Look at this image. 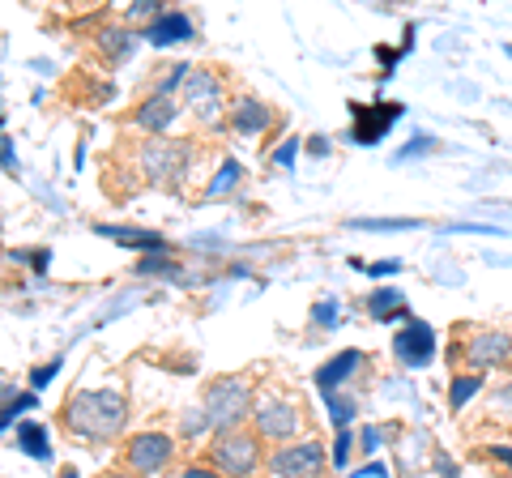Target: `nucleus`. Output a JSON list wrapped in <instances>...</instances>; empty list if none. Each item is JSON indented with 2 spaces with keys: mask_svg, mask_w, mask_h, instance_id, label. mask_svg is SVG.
I'll use <instances>...</instances> for the list:
<instances>
[{
  "mask_svg": "<svg viewBox=\"0 0 512 478\" xmlns=\"http://www.w3.org/2000/svg\"><path fill=\"white\" fill-rule=\"evenodd\" d=\"M325 402H329V410H333V423H338L342 432H346L350 414H355V402H350V397H338V393H333V397H325Z\"/></svg>",
  "mask_w": 512,
  "mask_h": 478,
  "instance_id": "22",
  "label": "nucleus"
},
{
  "mask_svg": "<svg viewBox=\"0 0 512 478\" xmlns=\"http://www.w3.org/2000/svg\"><path fill=\"white\" fill-rule=\"evenodd\" d=\"M184 478H222V474H218V470H201V466H188V470H184Z\"/></svg>",
  "mask_w": 512,
  "mask_h": 478,
  "instance_id": "28",
  "label": "nucleus"
},
{
  "mask_svg": "<svg viewBox=\"0 0 512 478\" xmlns=\"http://www.w3.org/2000/svg\"><path fill=\"white\" fill-rule=\"evenodd\" d=\"M269 470H274L278 478H316L320 470H325V444H316V440L286 444V449H278L274 457H269Z\"/></svg>",
  "mask_w": 512,
  "mask_h": 478,
  "instance_id": "6",
  "label": "nucleus"
},
{
  "mask_svg": "<svg viewBox=\"0 0 512 478\" xmlns=\"http://www.w3.org/2000/svg\"><path fill=\"white\" fill-rule=\"evenodd\" d=\"M60 478H77V470H64V474H60Z\"/></svg>",
  "mask_w": 512,
  "mask_h": 478,
  "instance_id": "32",
  "label": "nucleus"
},
{
  "mask_svg": "<svg viewBox=\"0 0 512 478\" xmlns=\"http://www.w3.org/2000/svg\"><path fill=\"white\" fill-rule=\"evenodd\" d=\"M397 116H402V103H372V107L355 103V141L359 146H376Z\"/></svg>",
  "mask_w": 512,
  "mask_h": 478,
  "instance_id": "11",
  "label": "nucleus"
},
{
  "mask_svg": "<svg viewBox=\"0 0 512 478\" xmlns=\"http://www.w3.org/2000/svg\"><path fill=\"white\" fill-rule=\"evenodd\" d=\"M175 116H180V107H175V99H167V94H154V99H146L137 107V124L146 133H163V129H171L175 124Z\"/></svg>",
  "mask_w": 512,
  "mask_h": 478,
  "instance_id": "15",
  "label": "nucleus"
},
{
  "mask_svg": "<svg viewBox=\"0 0 512 478\" xmlns=\"http://www.w3.org/2000/svg\"><path fill=\"white\" fill-rule=\"evenodd\" d=\"M231 124L239 133H248V137H261L269 124H274V111H269L261 99H239L231 107Z\"/></svg>",
  "mask_w": 512,
  "mask_h": 478,
  "instance_id": "14",
  "label": "nucleus"
},
{
  "mask_svg": "<svg viewBox=\"0 0 512 478\" xmlns=\"http://www.w3.org/2000/svg\"><path fill=\"white\" fill-rule=\"evenodd\" d=\"M60 372V359H52V363H47V368H39L35 376H30V380H35V389H43V385H52V376Z\"/></svg>",
  "mask_w": 512,
  "mask_h": 478,
  "instance_id": "25",
  "label": "nucleus"
},
{
  "mask_svg": "<svg viewBox=\"0 0 512 478\" xmlns=\"http://www.w3.org/2000/svg\"><path fill=\"white\" fill-rule=\"evenodd\" d=\"M256 436L265 440H291L299 432V406L295 402H261L252 410Z\"/></svg>",
  "mask_w": 512,
  "mask_h": 478,
  "instance_id": "9",
  "label": "nucleus"
},
{
  "mask_svg": "<svg viewBox=\"0 0 512 478\" xmlns=\"http://www.w3.org/2000/svg\"><path fill=\"white\" fill-rule=\"evenodd\" d=\"M419 150H431V137H414L410 146H406L402 154H397V158H410V154H419Z\"/></svg>",
  "mask_w": 512,
  "mask_h": 478,
  "instance_id": "27",
  "label": "nucleus"
},
{
  "mask_svg": "<svg viewBox=\"0 0 512 478\" xmlns=\"http://www.w3.org/2000/svg\"><path fill=\"white\" fill-rule=\"evenodd\" d=\"M239 175H244V167H239L235 158H227V163L218 167V175L210 180V188H205V197H222V193H231V188L239 184Z\"/></svg>",
  "mask_w": 512,
  "mask_h": 478,
  "instance_id": "19",
  "label": "nucleus"
},
{
  "mask_svg": "<svg viewBox=\"0 0 512 478\" xmlns=\"http://www.w3.org/2000/svg\"><path fill=\"white\" fill-rule=\"evenodd\" d=\"M466 363L474 372H483V368H495V363H508L512 359V338L508 333H495V329H483V333H474V338L466 342Z\"/></svg>",
  "mask_w": 512,
  "mask_h": 478,
  "instance_id": "10",
  "label": "nucleus"
},
{
  "mask_svg": "<svg viewBox=\"0 0 512 478\" xmlns=\"http://www.w3.org/2000/svg\"><path fill=\"white\" fill-rule=\"evenodd\" d=\"M184 107L201 124H214L222 116V77L210 69H192L184 82Z\"/></svg>",
  "mask_w": 512,
  "mask_h": 478,
  "instance_id": "4",
  "label": "nucleus"
},
{
  "mask_svg": "<svg viewBox=\"0 0 512 478\" xmlns=\"http://www.w3.org/2000/svg\"><path fill=\"white\" fill-rule=\"evenodd\" d=\"M495 457H500L504 466H512V444H495Z\"/></svg>",
  "mask_w": 512,
  "mask_h": 478,
  "instance_id": "29",
  "label": "nucleus"
},
{
  "mask_svg": "<svg viewBox=\"0 0 512 478\" xmlns=\"http://www.w3.org/2000/svg\"><path fill=\"white\" fill-rule=\"evenodd\" d=\"M210 461L222 478H248L256 470V461H261V444L248 432H222L210 444Z\"/></svg>",
  "mask_w": 512,
  "mask_h": 478,
  "instance_id": "3",
  "label": "nucleus"
},
{
  "mask_svg": "<svg viewBox=\"0 0 512 478\" xmlns=\"http://www.w3.org/2000/svg\"><path fill=\"white\" fill-rule=\"evenodd\" d=\"M478 389H483V380H478L474 372H470V376H457L453 385H448V406H453V410H461V406H466V402H470V397H474Z\"/></svg>",
  "mask_w": 512,
  "mask_h": 478,
  "instance_id": "20",
  "label": "nucleus"
},
{
  "mask_svg": "<svg viewBox=\"0 0 512 478\" xmlns=\"http://www.w3.org/2000/svg\"><path fill=\"white\" fill-rule=\"evenodd\" d=\"M171 453H175V444H171V436H163V432H141V436L128 440V449H124L128 466H133L137 474L163 470L167 461H171Z\"/></svg>",
  "mask_w": 512,
  "mask_h": 478,
  "instance_id": "8",
  "label": "nucleus"
},
{
  "mask_svg": "<svg viewBox=\"0 0 512 478\" xmlns=\"http://www.w3.org/2000/svg\"><path fill=\"white\" fill-rule=\"evenodd\" d=\"M205 427H210V419H205V410H188L184 419H180V432H184L188 440H192V436H201Z\"/></svg>",
  "mask_w": 512,
  "mask_h": 478,
  "instance_id": "23",
  "label": "nucleus"
},
{
  "mask_svg": "<svg viewBox=\"0 0 512 478\" xmlns=\"http://www.w3.org/2000/svg\"><path fill=\"white\" fill-rule=\"evenodd\" d=\"M192 158V150L184 146V141H163V137H150L146 146H141V167H146V175L154 184H171L175 175L184 171V163Z\"/></svg>",
  "mask_w": 512,
  "mask_h": 478,
  "instance_id": "5",
  "label": "nucleus"
},
{
  "mask_svg": "<svg viewBox=\"0 0 512 478\" xmlns=\"http://www.w3.org/2000/svg\"><path fill=\"white\" fill-rule=\"evenodd\" d=\"M205 419L210 427L222 432H239V423L252 419V385L239 376H218L210 389H205Z\"/></svg>",
  "mask_w": 512,
  "mask_h": 478,
  "instance_id": "2",
  "label": "nucleus"
},
{
  "mask_svg": "<svg viewBox=\"0 0 512 478\" xmlns=\"http://www.w3.org/2000/svg\"><path fill=\"white\" fill-rule=\"evenodd\" d=\"M133 39H137L133 30H124V26L116 30V26H111V30H103V35H99V47H103L111 60H124L128 52H133Z\"/></svg>",
  "mask_w": 512,
  "mask_h": 478,
  "instance_id": "18",
  "label": "nucleus"
},
{
  "mask_svg": "<svg viewBox=\"0 0 512 478\" xmlns=\"http://www.w3.org/2000/svg\"><path fill=\"white\" fill-rule=\"evenodd\" d=\"M103 478H137V474H103Z\"/></svg>",
  "mask_w": 512,
  "mask_h": 478,
  "instance_id": "31",
  "label": "nucleus"
},
{
  "mask_svg": "<svg viewBox=\"0 0 512 478\" xmlns=\"http://www.w3.org/2000/svg\"><path fill=\"white\" fill-rule=\"evenodd\" d=\"M346 457H350V432H342L338 444H333V466H346Z\"/></svg>",
  "mask_w": 512,
  "mask_h": 478,
  "instance_id": "26",
  "label": "nucleus"
},
{
  "mask_svg": "<svg viewBox=\"0 0 512 478\" xmlns=\"http://www.w3.org/2000/svg\"><path fill=\"white\" fill-rule=\"evenodd\" d=\"M60 423L86 440H116L128 423V402L120 389H82L64 402Z\"/></svg>",
  "mask_w": 512,
  "mask_h": 478,
  "instance_id": "1",
  "label": "nucleus"
},
{
  "mask_svg": "<svg viewBox=\"0 0 512 478\" xmlns=\"http://www.w3.org/2000/svg\"><path fill=\"white\" fill-rule=\"evenodd\" d=\"M295 154H299V141L291 137V141H286V146L274 154V163H278V167H291V163H295Z\"/></svg>",
  "mask_w": 512,
  "mask_h": 478,
  "instance_id": "24",
  "label": "nucleus"
},
{
  "mask_svg": "<svg viewBox=\"0 0 512 478\" xmlns=\"http://www.w3.org/2000/svg\"><path fill=\"white\" fill-rule=\"evenodd\" d=\"M316 321H333V304H316Z\"/></svg>",
  "mask_w": 512,
  "mask_h": 478,
  "instance_id": "30",
  "label": "nucleus"
},
{
  "mask_svg": "<svg viewBox=\"0 0 512 478\" xmlns=\"http://www.w3.org/2000/svg\"><path fill=\"white\" fill-rule=\"evenodd\" d=\"M18 444H22L30 457H47V436H43L39 423H22L18 427Z\"/></svg>",
  "mask_w": 512,
  "mask_h": 478,
  "instance_id": "21",
  "label": "nucleus"
},
{
  "mask_svg": "<svg viewBox=\"0 0 512 478\" xmlns=\"http://www.w3.org/2000/svg\"><path fill=\"white\" fill-rule=\"evenodd\" d=\"M180 39H192V22H188V13H158V18H150L146 26V43L154 47H171V43H180Z\"/></svg>",
  "mask_w": 512,
  "mask_h": 478,
  "instance_id": "13",
  "label": "nucleus"
},
{
  "mask_svg": "<svg viewBox=\"0 0 512 478\" xmlns=\"http://www.w3.org/2000/svg\"><path fill=\"white\" fill-rule=\"evenodd\" d=\"M393 355L406 363V368H427L436 359V333H431L427 321L410 316L402 333H393Z\"/></svg>",
  "mask_w": 512,
  "mask_h": 478,
  "instance_id": "7",
  "label": "nucleus"
},
{
  "mask_svg": "<svg viewBox=\"0 0 512 478\" xmlns=\"http://www.w3.org/2000/svg\"><path fill=\"white\" fill-rule=\"evenodd\" d=\"M363 363H367V359L359 355V350H342V355H333V359L325 363V368L316 372V389L325 393V397H333V393H338V389L346 385L350 376H355V372L363 368Z\"/></svg>",
  "mask_w": 512,
  "mask_h": 478,
  "instance_id": "12",
  "label": "nucleus"
},
{
  "mask_svg": "<svg viewBox=\"0 0 512 478\" xmlns=\"http://www.w3.org/2000/svg\"><path fill=\"white\" fill-rule=\"evenodd\" d=\"M99 235L120 239V244L141 248V252H167V239L154 235V231H137V227H99Z\"/></svg>",
  "mask_w": 512,
  "mask_h": 478,
  "instance_id": "16",
  "label": "nucleus"
},
{
  "mask_svg": "<svg viewBox=\"0 0 512 478\" xmlns=\"http://www.w3.org/2000/svg\"><path fill=\"white\" fill-rule=\"evenodd\" d=\"M402 308H406V299H402V291H393V286H380V291L367 295V312H372L376 321H389V316H406Z\"/></svg>",
  "mask_w": 512,
  "mask_h": 478,
  "instance_id": "17",
  "label": "nucleus"
}]
</instances>
